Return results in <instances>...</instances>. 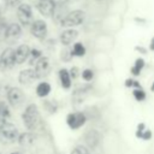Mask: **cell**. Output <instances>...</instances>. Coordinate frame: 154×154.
Wrapping results in <instances>:
<instances>
[{
    "label": "cell",
    "mask_w": 154,
    "mask_h": 154,
    "mask_svg": "<svg viewBox=\"0 0 154 154\" xmlns=\"http://www.w3.org/2000/svg\"><path fill=\"white\" fill-rule=\"evenodd\" d=\"M41 1H42V0H29V2H30L31 5H34L35 7H36V6H37V5H38Z\"/></svg>",
    "instance_id": "f1b7e54d"
},
{
    "label": "cell",
    "mask_w": 154,
    "mask_h": 154,
    "mask_svg": "<svg viewBox=\"0 0 154 154\" xmlns=\"http://www.w3.org/2000/svg\"><path fill=\"white\" fill-rule=\"evenodd\" d=\"M65 2H67V4H72V2H76L77 0H64Z\"/></svg>",
    "instance_id": "4dcf8cb0"
},
{
    "label": "cell",
    "mask_w": 154,
    "mask_h": 154,
    "mask_svg": "<svg viewBox=\"0 0 154 154\" xmlns=\"http://www.w3.org/2000/svg\"><path fill=\"white\" fill-rule=\"evenodd\" d=\"M100 132L97 131V130H95V129H89L85 134H84V141H85V143H87V146L89 147V148H95L97 144H99V142H100Z\"/></svg>",
    "instance_id": "7c38bea8"
},
{
    "label": "cell",
    "mask_w": 154,
    "mask_h": 154,
    "mask_svg": "<svg viewBox=\"0 0 154 154\" xmlns=\"http://www.w3.org/2000/svg\"><path fill=\"white\" fill-rule=\"evenodd\" d=\"M85 122H87V117L83 112H72L69 113L66 117V123L69 128L72 130H77L82 128L85 124Z\"/></svg>",
    "instance_id": "5b68a950"
},
{
    "label": "cell",
    "mask_w": 154,
    "mask_h": 154,
    "mask_svg": "<svg viewBox=\"0 0 154 154\" xmlns=\"http://www.w3.org/2000/svg\"><path fill=\"white\" fill-rule=\"evenodd\" d=\"M17 18L19 23L24 26L31 25L34 22V14H32V8L29 4H20L17 8Z\"/></svg>",
    "instance_id": "277c9868"
},
{
    "label": "cell",
    "mask_w": 154,
    "mask_h": 154,
    "mask_svg": "<svg viewBox=\"0 0 154 154\" xmlns=\"http://www.w3.org/2000/svg\"><path fill=\"white\" fill-rule=\"evenodd\" d=\"M16 64V57H14V49L13 48H5L0 55V69L7 70L13 67Z\"/></svg>",
    "instance_id": "52a82bcc"
},
{
    "label": "cell",
    "mask_w": 154,
    "mask_h": 154,
    "mask_svg": "<svg viewBox=\"0 0 154 154\" xmlns=\"http://www.w3.org/2000/svg\"><path fill=\"white\" fill-rule=\"evenodd\" d=\"M59 79H60V84L64 89H69L71 88V75H70V71L67 69H60L59 70Z\"/></svg>",
    "instance_id": "ac0fdd59"
},
{
    "label": "cell",
    "mask_w": 154,
    "mask_h": 154,
    "mask_svg": "<svg viewBox=\"0 0 154 154\" xmlns=\"http://www.w3.org/2000/svg\"><path fill=\"white\" fill-rule=\"evenodd\" d=\"M35 138L36 137H35V135L32 132H23V134H20L18 136V143L24 148H29V147H31L34 144Z\"/></svg>",
    "instance_id": "e0dca14e"
},
{
    "label": "cell",
    "mask_w": 154,
    "mask_h": 154,
    "mask_svg": "<svg viewBox=\"0 0 154 154\" xmlns=\"http://www.w3.org/2000/svg\"><path fill=\"white\" fill-rule=\"evenodd\" d=\"M22 34V28L19 24L17 23H11L7 29H6V32H5V37L7 40H17Z\"/></svg>",
    "instance_id": "2e32d148"
},
{
    "label": "cell",
    "mask_w": 154,
    "mask_h": 154,
    "mask_svg": "<svg viewBox=\"0 0 154 154\" xmlns=\"http://www.w3.org/2000/svg\"><path fill=\"white\" fill-rule=\"evenodd\" d=\"M85 47L82 42H76L73 43L72 46V49H71V55H75V57H84L85 55Z\"/></svg>",
    "instance_id": "ffe728a7"
},
{
    "label": "cell",
    "mask_w": 154,
    "mask_h": 154,
    "mask_svg": "<svg viewBox=\"0 0 154 154\" xmlns=\"http://www.w3.org/2000/svg\"><path fill=\"white\" fill-rule=\"evenodd\" d=\"M78 72H79V69H78L77 66H73V67L70 70V75H71V78H72V79L77 78V77H78V75H79Z\"/></svg>",
    "instance_id": "4316f807"
},
{
    "label": "cell",
    "mask_w": 154,
    "mask_h": 154,
    "mask_svg": "<svg viewBox=\"0 0 154 154\" xmlns=\"http://www.w3.org/2000/svg\"><path fill=\"white\" fill-rule=\"evenodd\" d=\"M25 96H24V93L20 88L18 87H11L8 90H7V100L10 102L11 106L13 107H19L23 101H24Z\"/></svg>",
    "instance_id": "8992f818"
},
{
    "label": "cell",
    "mask_w": 154,
    "mask_h": 154,
    "mask_svg": "<svg viewBox=\"0 0 154 154\" xmlns=\"http://www.w3.org/2000/svg\"><path fill=\"white\" fill-rule=\"evenodd\" d=\"M81 75H82V78H83L85 82H89V81H91V79L94 78V72H93L91 69H85V70H83Z\"/></svg>",
    "instance_id": "cb8c5ba5"
},
{
    "label": "cell",
    "mask_w": 154,
    "mask_h": 154,
    "mask_svg": "<svg viewBox=\"0 0 154 154\" xmlns=\"http://www.w3.org/2000/svg\"><path fill=\"white\" fill-rule=\"evenodd\" d=\"M125 87H135V89H137V88H141V84H140V82H137L136 79L128 78V79L125 81Z\"/></svg>",
    "instance_id": "484cf974"
},
{
    "label": "cell",
    "mask_w": 154,
    "mask_h": 154,
    "mask_svg": "<svg viewBox=\"0 0 154 154\" xmlns=\"http://www.w3.org/2000/svg\"><path fill=\"white\" fill-rule=\"evenodd\" d=\"M35 72L37 75L38 78L46 77L49 75L51 70H52V64L49 61V58L47 57H41L36 63H35Z\"/></svg>",
    "instance_id": "ba28073f"
},
{
    "label": "cell",
    "mask_w": 154,
    "mask_h": 154,
    "mask_svg": "<svg viewBox=\"0 0 154 154\" xmlns=\"http://www.w3.org/2000/svg\"><path fill=\"white\" fill-rule=\"evenodd\" d=\"M150 137H152V131H150V130H144V131L142 132V135H141V137H140V138H142V140L147 141V140H149Z\"/></svg>",
    "instance_id": "83f0119b"
},
{
    "label": "cell",
    "mask_w": 154,
    "mask_h": 154,
    "mask_svg": "<svg viewBox=\"0 0 154 154\" xmlns=\"http://www.w3.org/2000/svg\"><path fill=\"white\" fill-rule=\"evenodd\" d=\"M18 130L17 128L8 122H4L0 125V142L4 144H11L14 143V141H18Z\"/></svg>",
    "instance_id": "7a4b0ae2"
},
{
    "label": "cell",
    "mask_w": 154,
    "mask_h": 154,
    "mask_svg": "<svg viewBox=\"0 0 154 154\" xmlns=\"http://www.w3.org/2000/svg\"><path fill=\"white\" fill-rule=\"evenodd\" d=\"M37 78H38V77H37V75H36V72H35L34 69H25V70H22V71L19 72V75H18V81H19V83L25 84V85L30 84L31 82H34V81L37 79Z\"/></svg>",
    "instance_id": "5bb4252c"
},
{
    "label": "cell",
    "mask_w": 154,
    "mask_h": 154,
    "mask_svg": "<svg viewBox=\"0 0 154 154\" xmlns=\"http://www.w3.org/2000/svg\"><path fill=\"white\" fill-rule=\"evenodd\" d=\"M51 84L49 83H47V82H41V83H38L37 84V87H36V94H37V96H40V97H46L49 93H51Z\"/></svg>",
    "instance_id": "d6986e66"
},
{
    "label": "cell",
    "mask_w": 154,
    "mask_h": 154,
    "mask_svg": "<svg viewBox=\"0 0 154 154\" xmlns=\"http://www.w3.org/2000/svg\"><path fill=\"white\" fill-rule=\"evenodd\" d=\"M69 7H67V2L65 1H58L55 2V8L53 12V17L57 22H61L67 14H69Z\"/></svg>",
    "instance_id": "30bf717a"
},
{
    "label": "cell",
    "mask_w": 154,
    "mask_h": 154,
    "mask_svg": "<svg viewBox=\"0 0 154 154\" xmlns=\"http://www.w3.org/2000/svg\"><path fill=\"white\" fill-rule=\"evenodd\" d=\"M10 154H22L20 152H12V153H10Z\"/></svg>",
    "instance_id": "1f68e13d"
},
{
    "label": "cell",
    "mask_w": 154,
    "mask_h": 154,
    "mask_svg": "<svg viewBox=\"0 0 154 154\" xmlns=\"http://www.w3.org/2000/svg\"><path fill=\"white\" fill-rule=\"evenodd\" d=\"M70 154H90V152L85 146H77L72 149Z\"/></svg>",
    "instance_id": "d4e9b609"
},
{
    "label": "cell",
    "mask_w": 154,
    "mask_h": 154,
    "mask_svg": "<svg viewBox=\"0 0 154 154\" xmlns=\"http://www.w3.org/2000/svg\"><path fill=\"white\" fill-rule=\"evenodd\" d=\"M78 36V31L75 29H66L60 34V42L64 46H69L71 45Z\"/></svg>",
    "instance_id": "9a60e30c"
},
{
    "label": "cell",
    "mask_w": 154,
    "mask_h": 154,
    "mask_svg": "<svg viewBox=\"0 0 154 154\" xmlns=\"http://www.w3.org/2000/svg\"><path fill=\"white\" fill-rule=\"evenodd\" d=\"M30 47L28 45H20L14 49V57H16V64H23L26 61V59L30 55Z\"/></svg>",
    "instance_id": "4fadbf2b"
},
{
    "label": "cell",
    "mask_w": 154,
    "mask_h": 154,
    "mask_svg": "<svg viewBox=\"0 0 154 154\" xmlns=\"http://www.w3.org/2000/svg\"><path fill=\"white\" fill-rule=\"evenodd\" d=\"M150 89H152V90L154 91V83H153V85H152V88H150Z\"/></svg>",
    "instance_id": "d6a6232c"
},
{
    "label": "cell",
    "mask_w": 154,
    "mask_h": 154,
    "mask_svg": "<svg viewBox=\"0 0 154 154\" xmlns=\"http://www.w3.org/2000/svg\"><path fill=\"white\" fill-rule=\"evenodd\" d=\"M132 95H134V97H135L136 101H143V100H146V91L142 88L134 89L132 90Z\"/></svg>",
    "instance_id": "7402d4cb"
},
{
    "label": "cell",
    "mask_w": 154,
    "mask_h": 154,
    "mask_svg": "<svg viewBox=\"0 0 154 154\" xmlns=\"http://www.w3.org/2000/svg\"><path fill=\"white\" fill-rule=\"evenodd\" d=\"M30 57H31V63L30 64H34V63H36L41 57H43L42 55V52L40 51V49H37V48H32L31 51H30Z\"/></svg>",
    "instance_id": "603a6c76"
},
{
    "label": "cell",
    "mask_w": 154,
    "mask_h": 154,
    "mask_svg": "<svg viewBox=\"0 0 154 154\" xmlns=\"http://www.w3.org/2000/svg\"><path fill=\"white\" fill-rule=\"evenodd\" d=\"M22 119L28 130H34L40 122V112H38L37 106L35 103L28 105L25 111L22 114Z\"/></svg>",
    "instance_id": "6da1fadb"
},
{
    "label": "cell",
    "mask_w": 154,
    "mask_h": 154,
    "mask_svg": "<svg viewBox=\"0 0 154 154\" xmlns=\"http://www.w3.org/2000/svg\"><path fill=\"white\" fill-rule=\"evenodd\" d=\"M0 154H1V153H0Z\"/></svg>",
    "instance_id": "836d02e7"
},
{
    "label": "cell",
    "mask_w": 154,
    "mask_h": 154,
    "mask_svg": "<svg viewBox=\"0 0 154 154\" xmlns=\"http://www.w3.org/2000/svg\"><path fill=\"white\" fill-rule=\"evenodd\" d=\"M84 18H85V12L84 11L73 10V11L69 12V14L60 22V24L63 26H66V28H72V26H77V25L82 24Z\"/></svg>",
    "instance_id": "3957f363"
},
{
    "label": "cell",
    "mask_w": 154,
    "mask_h": 154,
    "mask_svg": "<svg viewBox=\"0 0 154 154\" xmlns=\"http://www.w3.org/2000/svg\"><path fill=\"white\" fill-rule=\"evenodd\" d=\"M143 67H144V60L142 58H137L135 64H134V66L131 67V73L134 76H138Z\"/></svg>",
    "instance_id": "44dd1931"
},
{
    "label": "cell",
    "mask_w": 154,
    "mask_h": 154,
    "mask_svg": "<svg viewBox=\"0 0 154 154\" xmlns=\"http://www.w3.org/2000/svg\"><path fill=\"white\" fill-rule=\"evenodd\" d=\"M47 24L46 22L41 20V19H36L32 22V24L30 25V32L34 37L38 38V40H43L47 35Z\"/></svg>",
    "instance_id": "9c48e42d"
},
{
    "label": "cell",
    "mask_w": 154,
    "mask_h": 154,
    "mask_svg": "<svg viewBox=\"0 0 154 154\" xmlns=\"http://www.w3.org/2000/svg\"><path fill=\"white\" fill-rule=\"evenodd\" d=\"M149 49L150 51H154V37L152 38V41H150V45H149Z\"/></svg>",
    "instance_id": "f546056e"
},
{
    "label": "cell",
    "mask_w": 154,
    "mask_h": 154,
    "mask_svg": "<svg viewBox=\"0 0 154 154\" xmlns=\"http://www.w3.org/2000/svg\"><path fill=\"white\" fill-rule=\"evenodd\" d=\"M37 11L45 16V17H51L54 12L55 8V1L54 0H42L37 6H36Z\"/></svg>",
    "instance_id": "8fae6325"
}]
</instances>
